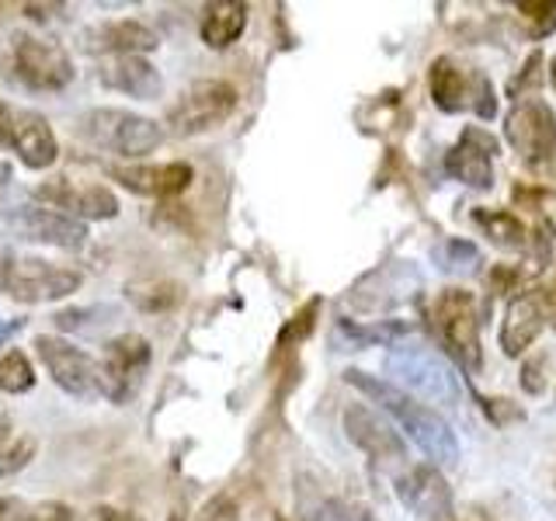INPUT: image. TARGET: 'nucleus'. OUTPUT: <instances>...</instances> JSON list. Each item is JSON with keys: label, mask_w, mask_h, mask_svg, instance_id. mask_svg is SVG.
<instances>
[{"label": "nucleus", "mask_w": 556, "mask_h": 521, "mask_svg": "<svg viewBox=\"0 0 556 521\" xmlns=\"http://www.w3.org/2000/svg\"><path fill=\"white\" fill-rule=\"evenodd\" d=\"M344 379L352 382L355 390H362L369 399H376V404L407 431V439L421 448L434 466H456L459 462V439H456V431L448 428V421L442 414H434L431 407L417 404L414 396H407L404 390H396L393 382L376 379V376L362 372V369H348Z\"/></svg>", "instance_id": "obj_1"}, {"label": "nucleus", "mask_w": 556, "mask_h": 521, "mask_svg": "<svg viewBox=\"0 0 556 521\" xmlns=\"http://www.w3.org/2000/svg\"><path fill=\"white\" fill-rule=\"evenodd\" d=\"M387 372L396 390H404L407 396H421L431 399V404H456L459 399V382L452 376V369L445 365V358L431 347H407L400 344L387 355Z\"/></svg>", "instance_id": "obj_2"}, {"label": "nucleus", "mask_w": 556, "mask_h": 521, "mask_svg": "<svg viewBox=\"0 0 556 521\" xmlns=\"http://www.w3.org/2000/svg\"><path fill=\"white\" fill-rule=\"evenodd\" d=\"M80 136L118 156H147L164 143V129L153 118L126 109H91L80 118Z\"/></svg>", "instance_id": "obj_3"}, {"label": "nucleus", "mask_w": 556, "mask_h": 521, "mask_svg": "<svg viewBox=\"0 0 556 521\" xmlns=\"http://www.w3.org/2000/svg\"><path fill=\"white\" fill-rule=\"evenodd\" d=\"M8 69L28 91H63L77 74L66 49L52 39H39V35H14L8 52Z\"/></svg>", "instance_id": "obj_4"}, {"label": "nucleus", "mask_w": 556, "mask_h": 521, "mask_svg": "<svg viewBox=\"0 0 556 521\" xmlns=\"http://www.w3.org/2000/svg\"><path fill=\"white\" fill-rule=\"evenodd\" d=\"M153 361V347L143 334H118L104 344L98 361V396L112 404H129Z\"/></svg>", "instance_id": "obj_5"}, {"label": "nucleus", "mask_w": 556, "mask_h": 521, "mask_svg": "<svg viewBox=\"0 0 556 521\" xmlns=\"http://www.w3.org/2000/svg\"><path fill=\"white\" fill-rule=\"evenodd\" d=\"M84 285V275L77 268L52 265L46 257H14L4 275V292L14 303L39 306V303H56L74 295Z\"/></svg>", "instance_id": "obj_6"}, {"label": "nucleus", "mask_w": 556, "mask_h": 521, "mask_svg": "<svg viewBox=\"0 0 556 521\" xmlns=\"http://www.w3.org/2000/svg\"><path fill=\"white\" fill-rule=\"evenodd\" d=\"M431 323L452 358L463 361L466 369H480V320L473 292L445 289L431 306Z\"/></svg>", "instance_id": "obj_7"}, {"label": "nucleus", "mask_w": 556, "mask_h": 521, "mask_svg": "<svg viewBox=\"0 0 556 521\" xmlns=\"http://www.w3.org/2000/svg\"><path fill=\"white\" fill-rule=\"evenodd\" d=\"M237 87L226 80H199L178 98V104L167 112V126L174 136H199L216 129L237 112Z\"/></svg>", "instance_id": "obj_8"}, {"label": "nucleus", "mask_w": 556, "mask_h": 521, "mask_svg": "<svg viewBox=\"0 0 556 521\" xmlns=\"http://www.w3.org/2000/svg\"><path fill=\"white\" fill-rule=\"evenodd\" d=\"M504 139L521 161L539 164L556 153V115L546 101H518L504 118Z\"/></svg>", "instance_id": "obj_9"}, {"label": "nucleus", "mask_w": 556, "mask_h": 521, "mask_svg": "<svg viewBox=\"0 0 556 521\" xmlns=\"http://www.w3.org/2000/svg\"><path fill=\"white\" fill-rule=\"evenodd\" d=\"M35 352H39L46 372L63 393L98 396V361L87 355L84 347L56 334H39L35 338Z\"/></svg>", "instance_id": "obj_10"}, {"label": "nucleus", "mask_w": 556, "mask_h": 521, "mask_svg": "<svg viewBox=\"0 0 556 521\" xmlns=\"http://www.w3.org/2000/svg\"><path fill=\"white\" fill-rule=\"evenodd\" d=\"M8 226L31 243H46V247H60V251H77L84 247L87 240V226L70 219L56 208H46V205H22L8 213Z\"/></svg>", "instance_id": "obj_11"}, {"label": "nucleus", "mask_w": 556, "mask_h": 521, "mask_svg": "<svg viewBox=\"0 0 556 521\" xmlns=\"http://www.w3.org/2000/svg\"><path fill=\"white\" fill-rule=\"evenodd\" d=\"M35 199H42L46 205H56V213L63 208V216L70 219H115L118 216V199L112 188L104 185H74L66 178H52L46 185L35 188Z\"/></svg>", "instance_id": "obj_12"}, {"label": "nucleus", "mask_w": 556, "mask_h": 521, "mask_svg": "<svg viewBox=\"0 0 556 521\" xmlns=\"http://www.w3.org/2000/svg\"><path fill=\"white\" fill-rule=\"evenodd\" d=\"M400 504L417 521H452V491L434 466H414L396 480Z\"/></svg>", "instance_id": "obj_13"}, {"label": "nucleus", "mask_w": 556, "mask_h": 521, "mask_svg": "<svg viewBox=\"0 0 556 521\" xmlns=\"http://www.w3.org/2000/svg\"><path fill=\"white\" fill-rule=\"evenodd\" d=\"M84 52H101L109 56H147L156 46H161V35H156L147 22L139 17H118V22H101L84 28L80 35Z\"/></svg>", "instance_id": "obj_14"}, {"label": "nucleus", "mask_w": 556, "mask_h": 521, "mask_svg": "<svg viewBox=\"0 0 556 521\" xmlns=\"http://www.w3.org/2000/svg\"><path fill=\"white\" fill-rule=\"evenodd\" d=\"M344 434L376 462H400V459H407V445L390 428V421H382L376 410L362 407V404L344 410Z\"/></svg>", "instance_id": "obj_15"}, {"label": "nucleus", "mask_w": 556, "mask_h": 521, "mask_svg": "<svg viewBox=\"0 0 556 521\" xmlns=\"http://www.w3.org/2000/svg\"><path fill=\"white\" fill-rule=\"evenodd\" d=\"M546 320H549L546 289L515 295L508 313H504V323H501V347H504V355L518 358L539 334H543Z\"/></svg>", "instance_id": "obj_16"}, {"label": "nucleus", "mask_w": 556, "mask_h": 521, "mask_svg": "<svg viewBox=\"0 0 556 521\" xmlns=\"http://www.w3.org/2000/svg\"><path fill=\"white\" fill-rule=\"evenodd\" d=\"M109 174L126 185L136 195H147V199H174L188 191L195 170L185 161H170V164H132V167H109Z\"/></svg>", "instance_id": "obj_17"}, {"label": "nucleus", "mask_w": 556, "mask_h": 521, "mask_svg": "<svg viewBox=\"0 0 556 521\" xmlns=\"http://www.w3.org/2000/svg\"><path fill=\"white\" fill-rule=\"evenodd\" d=\"M8 139L28 170H46L56 164L60 156V143H56V132H52L49 122L39 112H17L8 122Z\"/></svg>", "instance_id": "obj_18"}, {"label": "nucleus", "mask_w": 556, "mask_h": 521, "mask_svg": "<svg viewBox=\"0 0 556 521\" xmlns=\"http://www.w3.org/2000/svg\"><path fill=\"white\" fill-rule=\"evenodd\" d=\"M497 150V139L486 136L480 129H466L459 136V143L448 150L445 156V170L456 181L486 191L494 185V167H491V153Z\"/></svg>", "instance_id": "obj_19"}, {"label": "nucleus", "mask_w": 556, "mask_h": 521, "mask_svg": "<svg viewBox=\"0 0 556 521\" xmlns=\"http://www.w3.org/2000/svg\"><path fill=\"white\" fill-rule=\"evenodd\" d=\"M98 80L118 94L139 101H156L164 94V77L147 56H109L98 66Z\"/></svg>", "instance_id": "obj_20"}, {"label": "nucleus", "mask_w": 556, "mask_h": 521, "mask_svg": "<svg viewBox=\"0 0 556 521\" xmlns=\"http://www.w3.org/2000/svg\"><path fill=\"white\" fill-rule=\"evenodd\" d=\"M243 28H248V4H237V0H216V4H205L199 35L208 49H230Z\"/></svg>", "instance_id": "obj_21"}, {"label": "nucleus", "mask_w": 556, "mask_h": 521, "mask_svg": "<svg viewBox=\"0 0 556 521\" xmlns=\"http://www.w3.org/2000/svg\"><path fill=\"white\" fill-rule=\"evenodd\" d=\"M431 98L442 112L456 115L469 104V74L456 60H434L431 63Z\"/></svg>", "instance_id": "obj_22"}, {"label": "nucleus", "mask_w": 556, "mask_h": 521, "mask_svg": "<svg viewBox=\"0 0 556 521\" xmlns=\"http://www.w3.org/2000/svg\"><path fill=\"white\" fill-rule=\"evenodd\" d=\"M126 300L143 313H167L185 300V289L170 278H150V282L126 285Z\"/></svg>", "instance_id": "obj_23"}, {"label": "nucleus", "mask_w": 556, "mask_h": 521, "mask_svg": "<svg viewBox=\"0 0 556 521\" xmlns=\"http://www.w3.org/2000/svg\"><path fill=\"white\" fill-rule=\"evenodd\" d=\"M407 327L404 323H382V327H358L352 320H341L338 323V344H344V352H355V347H365V344H387V341H396L404 338Z\"/></svg>", "instance_id": "obj_24"}, {"label": "nucleus", "mask_w": 556, "mask_h": 521, "mask_svg": "<svg viewBox=\"0 0 556 521\" xmlns=\"http://www.w3.org/2000/svg\"><path fill=\"white\" fill-rule=\"evenodd\" d=\"M431 257L442 271H452V275H469L480 265V251L469 240H456V237L439 243V247L431 251Z\"/></svg>", "instance_id": "obj_25"}, {"label": "nucleus", "mask_w": 556, "mask_h": 521, "mask_svg": "<svg viewBox=\"0 0 556 521\" xmlns=\"http://www.w3.org/2000/svg\"><path fill=\"white\" fill-rule=\"evenodd\" d=\"M35 386V369H31V358L25 352H8L0 358V393H28Z\"/></svg>", "instance_id": "obj_26"}, {"label": "nucleus", "mask_w": 556, "mask_h": 521, "mask_svg": "<svg viewBox=\"0 0 556 521\" xmlns=\"http://www.w3.org/2000/svg\"><path fill=\"white\" fill-rule=\"evenodd\" d=\"M477 223L483 233L501 247H521L526 243V226H521L511 213H477Z\"/></svg>", "instance_id": "obj_27"}, {"label": "nucleus", "mask_w": 556, "mask_h": 521, "mask_svg": "<svg viewBox=\"0 0 556 521\" xmlns=\"http://www.w3.org/2000/svg\"><path fill=\"white\" fill-rule=\"evenodd\" d=\"M317 313H320V300H309L300 313H295V317L286 323L282 334H278V352H286L292 341L300 344L309 334V330H313V323H317Z\"/></svg>", "instance_id": "obj_28"}, {"label": "nucleus", "mask_w": 556, "mask_h": 521, "mask_svg": "<svg viewBox=\"0 0 556 521\" xmlns=\"http://www.w3.org/2000/svg\"><path fill=\"white\" fill-rule=\"evenodd\" d=\"M518 11H521V22H526V28L535 35V39H543V35H549L556 28L553 0H546V4H518Z\"/></svg>", "instance_id": "obj_29"}, {"label": "nucleus", "mask_w": 556, "mask_h": 521, "mask_svg": "<svg viewBox=\"0 0 556 521\" xmlns=\"http://www.w3.org/2000/svg\"><path fill=\"white\" fill-rule=\"evenodd\" d=\"M199 521H240V508H237L233 494H216V497L202 508Z\"/></svg>", "instance_id": "obj_30"}, {"label": "nucleus", "mask_w": 556, "mask_h": 521, "mask_svg": "<svg viewBox=\"0 0 556 521\" xmlns=\"http://www.w3.org/2000/svg\"><path fill=\"white\" fill-rule=\"evenodd\" d=\"M28 521H80V514L63 500H49L39 508H28Z\"/></svg>", "instance_id": "obj_31"}, {"label": "nucleus", "mask_w": 556, "mask_h": 521, "mask_svg": "<svg viewBox=\"0 0 556 521\" xmlns=\"http://www.w3.org/2000/svg\"><path fill=\"white\" fill-rule=\"evenodd\" d=\"M306 521H352V514H348L338 500H320L317 508L306 511Z\"/></svg>", "instance_id": "obj_32"}, {"label": "nucleus", "mask_w": 556, "mask_h": 521, "mask_svg": "<svg viewBox=\"0 0 556 521\" xmlns=\"http://www.w3.org/2000/svg\"><path fill=\"white\" fill-rule=\"evenodd\" d=\"M0 521H28V508L14 497H0Z\"/></svg>", "instance_id": "obj_33"}, {"label": "nucleus", "mask_w": 556, "mask_h": 521, "mask_svg": "<svg viewBox=\"0 0 556 521\" xmlns=\"http://www.w3.org/2000/svg\"><path fill=\"white\" fill-rule=\"evenodd\" d=\"M91 521H143V518L132 511H122V508H94Z\"/></svg>", "instance_id": "obj_34"}, {"label": "nucleus", "mask_w": 556, "mask_h": 521, "mask_svg": "<svg viewBox=\"0 0 556 521\" xmlns=\"http://www.w3.org/2000/svg\"><path fill=\"white\" fill-rule=\"evenodd\" d=\"M11 260H14V254L0 243V292H4V275H8V268H11Z\"/></svg>", "instance_id": "obj_35"}, {"label": "nucleus", "mask_w": 556, "mask_h": 521, "mask_svg": "<svg viewBox=\"0 0 556 521\" xmlns=\"http://www.w3.org/2000/svg\"><path fill=\"white\" fill-rule=\"evenodd\" d=\"M14 330H22V320H14V323H4V320H0V344H4V341L14 334Z\"/></svg>", "instance_id": "obj_36"}, {"label": "nucleus", "mask_w": 556, "mask_h": 521, "mask_svg": "<svg viewBox=\"0 0 556 521\" xmlns=\"http://www.w3.org/2000/svg\"><path fill=\"white\" fill-rule=\"evenodd\" d=\"M8 122H11V112H8V104L0 101V136H8Z\"/></svg>", "instance_id": "obj_37"}, {"label": "nucleus", "mask_w": 556, "mask_h": 521, "mask_svg": "<svg viewBox=\"0 0 556 521\" xmlns=\"http://www.w3.org/2000/svg\"><path fill=\"white\" fill-rule=\"evenodd\" d=\"M546 300H549V317H556V289L546 292Z\"/></svg>", "instance_id": "obj_38"}, {"label": "nucleus", "mask_w": 556, "mask_h": 521, "mask_svg": "<svg viewBox=\"0 0 556 521\" xmlns=\"http://www.w3.org/2000/svg\"><path fill=\"white\" fill-rule=\"evenodd\" d=\"M549 80H553V87H556V60L549 63Z\"/></svg>", "instance_id": "obj_39"}, {"label": "nucleus", "mask_w": 556, "mask_h": 521, "mask_svg": "<svg viewBox=\"0 0 556 521\" xmlns=\"http://www.w3.org/2000/svg\"><path fill=\"white\" fill-rule=\"evenodd\" d=\"M167 521H185V514L181 511H170V518Z\"/></svg>", "instance_id": "obj_40"}, {"label": "nucleus", "mask_w": 556, "mask_h": 521, "mask_svg": "<svg viewBox=\"0 0 556 521\" xmlns=\"http://www.w3.org/2000/svg\"><path fill=\"white\" fill-rule=\"evenodd\" d=\"M275 521H286V518H275Z\"/></svg>", "instance_id": "obj_41"}]
</instances>
